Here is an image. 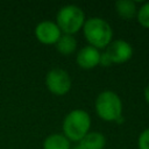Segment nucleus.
Listing matches in <instances>:
<instances>
[{"label":"nucleus","mask_w":149,"mask_h":149,"mask_svg":"<svg viewBox=\"0 0 149 149\" xmlns=\"http://www.w3.org/2000/svg\"><path fill=\"white\" fill-rule=\"evenodd\" d=\"M91 125V116L85 109H72L64 116L62 123L63 135L70 142L78 143L90 132Z\"/></svg>","instance_id":"nucleus-2"},{"label":"nucleus","mask_w":149,"mask_h":149,"mask_svg":"<svg viewBox=\"0 0 149 149\" xmlns=\"http://www.w3.org/2000/svg\"><path fill=\"white\" fill-rule=\"evenodd\" d=\"M83 34L88 45L98 50L106 49L113 41V29L111 24L99 16L86 19L83 26Z\"/></svg>","instance_id":"nucleus-1"},{"label":"nucleus","mask_w":149,"mask_h":149,"mask_svg":"<svg viewBox=\"0 0 149 149\" xmlns=\"http://www.w3.org/2000/svg\"><path fill=\"white\" fill-rule=\"evenodd\" d=\"M100 50L91 47V45H84L79 49V51L76 55V63L79 68L84 70H91L99 65L100 59Z\"/></svg>","instance_id":"nucleus-8"},{"label":"nucleus","mask_w":149,"mask_h":149,"mask_svg":"<svg viewBox=\"0 0 149 149\" xmlns=\"http://www.w3.org/2000/svg\"><path fill=\"white\" fill-rule=\"evenodd\" d=\"M71 149H84V148H83V147H81L79 143H76L73 147H71Z\"/></svg>","instance_id":"nucleus-17"},{"label":"nucleus","mask_w":149,"mask_h":149,"mask_svg":"<svg viewBox=\"0 0 149 149\" xmlns=\"http://www.w3.org/2000/svg\"><path fill=\"white\" fill-rule=\"evenodd\" d=\"M115 12L123 20H132L137 14V6L132 0H118L114 3Z\"/></svg>","instance_id":"nucleus-10"},{"label":"nucleus","mask_w":149,"mask_h":149,"mask_svg":"<svg viewBox=\"0 0 149 149\" xmlns=\"http://www.w3.org/2000/svg\"><path fill=\"white\" fill-rule=\"evenodd\" d=\"M85 21L84 10L77 5H65L61 7L56 14V24L62 34L74 35L83 29Z\"/></svg>","instance_id":"nucleus-4"},{"label":"nucleus","mask_w":149,"mask_h":149,"mask_svg":"<svg viewBox=\"0 0 149 149\" xmlns=\"http://www.w3.org/2000/svg\"><path fill=\"white\" fill-rule=\"evenodd\" d=\"M57 51L63 56H70L77 50V40L73 35L62 34L58 38L57 43L55 44Z\"/></svg>","instance_id":"nucleus-11"},{"label":"nucleus","mask_w":149,"mask_h":149,"mask_svg":"<svg viewBox=\"0 0 149 149\" xmlns=\"http://www.w3.org/2000/svg\"><path fill=\"white\" fill-rule=\"evenodd\" d=\"M122 100L119 94L112 90L101 91L94 101L97 115L107 122H116L122 116Z\"/></svg>","instance_id":"nucleus-3"},{"label":"nucleus","mask_w":149,"mask_h":149,"mask_svg":"<svg viewBox=\"0 0 149 149\" xmlns=\"http://www.w3.org/2000/svg\"><path fill=\"white\" fill-rule=\"evenodd\" d=\"M139 149H149V127L142 130L137 139Z\"/></svg>","instance_id":"nucleus-14"},{"label":"nucleus","mask_w":149,"mask_h":149,"mask_svg":"<svg viewBox=\"0 0 149 149\" xmlns=\"http://www.w3.org/2000/svg\"><path fill=\"white\" fill-rule=\"evenodd\" d=\"M136 19L143 28L149 29V2H144L141 5V7L137 8Z\"/></svg>","instance_id":"nucleus-13"},{"label":"nucleus","mask_w":149,"mask_h":149,"mask_svg":"<svg viewBox=\"0 0 149 149\" xmlns=\"http://www.w3.org/2000/svg\"><path fill=\"white\" fill-rule=\"evenodd\" d=\"M143 95H144V99L149 104V84L144 87V91H143Z\"/></svg>","instance_id":"nucleus-16"},{"label":"nucleus","mask_w":149,"mask_h":149,"mask_svg":"<svg viewBox=\"0 0 149 149\" xmlns=\"http://www.w3.org/2000/svg\"><path fill=\"white\" fill-rule=\"evenodd\" d=\"M105 52L113 64H122L132 58L134 50L129 42L125 40H113L105 49Z\"/></svg>","instance_id":"nucleus-6"},{"label":"nucleus","mask_w":149,"mask_h":149,"mask_svg":"<svg viewBox=\"0 0 149 149\" xmlns=\"http://www.w3.org/2000/svg\"><path fill=\"white\" fill-rule=\"evenodd\" d=\"M34 33H35V37L37 38V41L47 45L56 44L58 38L62 35V31L56 24V22L50 21V20H44V21L38 22L35 27Z\"/></svg>","instance_id":"nucleus-7"},{"label":"nucleus","mask_w":149,"mask_h":149,"mask_svg":"<svg viewBox=\"0 0 149 149\" xmlns=\"http://www.w3.org/2000/svg\"><path fill=\"white\" fill-rule=\"evenodd\" d=\"M45 86L48 91L54 95L62 97L70 92L72 80L66 70L62 68H54L47 72Z\"/></svg>","instance_id":"nucleus-5"},{"label":"nucleus","mask_w":149,"mask_h":149,"mask_svg":"<svg viewBox=\"0 0 149 149\" xmlns=\"http://www.w3.org/2000/svg\"><path fill=\"white\" fill-rule=\"evenodd\" d=\"M84 149H104L106 147V137L100 132H88L79 142Z\"/></svg>","instance_id":"nucleus-9"},{"label":"nucleus","mask_w":149,"mask_h":149,"mask_svg":"<svg viewBox=\"0 0 149 149\" xmlns=\"http://www.w3.org/2000/svg\"><path fill=\"white\" fill-rule=\"evenodd\" d=\"M99 65L102 66V68H108L111 65H113L112 61L109 59V57L107 56V54L104 51L100 54V59H99Z\"/></svg>","instance_id":"nucleus-15"},{"label":"nucleus","mask_w":149,"mask_h":149,"mask_svg":"<svg viewBox=\"0 0 149 149\" xmlns=\"http://www.w3.org/2000/svg\"><path fill=\"white\" fill-rule=\"evenodd\" d=\"M43 149H71V142L61 133L48 135L42 144Z\"/></svg>","instance_id":"nucleus-12"}]
</instances>
